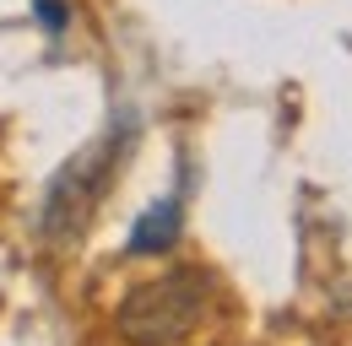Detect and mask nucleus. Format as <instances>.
Instances as JSON below:
<instances>
[{
    "mask_svg": "<svg viewBox=\"0 0 352 346\" xmlns=\"http://www.w3.org/2000/svg\"><path fill=\"white\" fill-rule=\"evenodd\" d=\"M206 314V276L201 270H168L131 287L114 308V330L125 346H179Z\"/></svg>",
    "mask_w": 352,
    "mask_h": 346,
    "instance_id": "f257e3e1",
    "label": "nucleus"
},
{
    "mask_svg": "<svg viewBox=\"0 0 352 346\" xmlns=\"http://www.w3.org/2000/svg\"><path fill=\"white\" fill-rule=\"evenodd\" d=\"M33 16H38V27H44V33H65L71 5H65V0H33Z\"/></svg>",
    "mask_w": 352,
    "mask_h": 346,
    "instance_id": "20e7f679",
    "label": "nucleus"
},
{
    "mask_svg": "<svg viewBox=\"0 0 352 346\" xmlns=\"http://www.w3.org/2000/svg\"><path fill=\"white\" fill-rule=\"evenodd\" d=\"M179 222H184V200L179 195H163L157 206H146L131 227V255H163V249H174Z\"/></svg>",
    "mask_w": 352,
    "mask_h": 346,
    "instance_id": "7ed1b4c3",
    "label": "nucleus"
},
{
    "mask_svg": "<svg viewBox=\"0 0 352 346\" xmlns=\"http://www.w3.org/2000/svg\"><path fill=\"white\" fill-rule=\"evenodd\" d=\"M120 146H125V130H109L98 146L76 152V157L60 168V178L49 184V200H44V238L71 244V238L87 227L92 206H98V200H103V189H109V173H114Z\"/></svg>",
    "mask_w": 352,
    "mask_h": 346,
    "instance_id": "f03ea898",
    "label": "nucleus"
}]
</instances>
